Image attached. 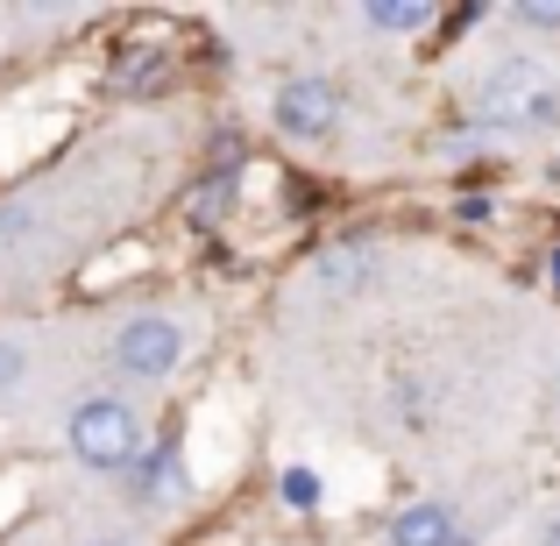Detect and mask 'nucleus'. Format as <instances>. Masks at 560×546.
<instances>
[{
  "instance_id": "1",
  "label": "nucleus",
  "mask_w": 560,
  "mask_h": 546,
  "mask_svg": "<svg viewBox=\"0 0 560 546\" xmlns=\"http://www.w3.org/2000/svg\"><path fill=\"white\" fill-rule=\"evenodd\" d=\"M71 454L100 476H128L142 462V419L121 405V397H85L71 411Z\"/></svg>"
},
{
  "instance_id": "2",
  "label": "nucleus",
  "mask_w": 560,
  "mask_h": 546,
  "mask_svg": "<svg viewBox=\"0 0 560 546\" xmlns=\"http://www.w3.org/2000/svg\"><path fill=\"white\" fill-rule=\"evenodd\" d=\"M482 121H497V128H547V121H560V85L539 65L511 57V65H497L490 79H482Z\"/></svg>"
},
{
  "instance_id": "3",
  "label": "nucleus",
  "mask_w": 560,
  "mask_h": 546,
  "mask_svg": "<svg viewBox=\"0 0 560 546\" xmlns=\"http://www.w3.org/2000/svg\"><path fill=\"white\" fill-rule=\"evenodd\" d=\"M185 327L178 320H164V313H142V320H128L121 334H114V362L128 369V376H171V369L185 362Z\"/></svg>"
},
{
  "instance_id": "4",
  "label": "nucleus",
  "mask_w": 560,
  "mask_h": 546,
  "mask_svg": "<svg viewBox=\"0 0 560 546\" xmlns=\"http://www.w3.org/2000/svg\"><path fill=\"white\" fill-rule=\"evenodd\" d=\"M334 121H341V93L327 79H284V93H277V128L284 136L319 142V136H334Z\"/></svg>"
},
{
  "instance_id": "5",
  "label": "nucleus",
  "mask_w": 560,
  "mask_h": 546,
  "mask_svg": "<svg viewBox=\"0 0 560 546\" xmlns=\"http://www.w3.org/2000/svg\"><path fill=\"white\" fill-rule=\"evenodd\" d=\"M128 476H136V497H142V504H178V497L191 490L178 448H142V462L128 468Z\"/></svg>"
},
{
  "instance_id": "6",
  "label": "nucleus",
  "mask_w": 560,
  "mask_h": 546,
  "mask_svg": "<svg viewBox=\"0 0 560 546\" xmlns=\"http://www.w3.org/2000/svg\"><path fill=\"white\" fill-rule=\"evenodd\" d=\"M462 533H454V511L447 504H433V497H425V504H405L390 519V546H454Z\"/></svg>"
},
{
  "instance_id": "7",
  "label": "nucleus",
  "mask_w": 560,
  "mask_h": 546,
  "mask_svg": "<svg viewBox=\"0 0 560 546\" xmlns=\"http://www.w3.org/2000/svg\"><path fill=\"white\" fill-rule=\"evenodd\" d=\"M164 71H171V57L156 50V43H136V50L114 57V85H121V93H156Z\"/></svg>"
},
{
  "instance_id": "8",
  "label": "nucleus",
  "mask_w": 560,
  "mask_h": 546,
  "mask_svg": "<svg viewBox=\"0 0 560 546\" xmlns=\"http://www.w3.org/2000/svg\"><path fill=\"white\" fill-rule=\"evenodd\" d=\"M362 22H370V28H390V36H419V28L433 22V0H370V8H362Z\"/></svg>"
},
{
  "instance_id": "9",
  "label": "nucleus",
  "mask_w": 560,
  "mask_h": 546,
  "mask_svg": "<svg viewBox=\"0 0 560 546\" xmlns=\"http://www.w3.org/2000/svg\"><path fill=\"white\" fill-rule=\"evenodd\" d=\"M228 199H234V171H213L206 185L185 191V220H191V228H213V213H220Z\"/></svg>"
},
{
  "instance_id": "10",
  "label": "nucleus",
  "mask_w": 560,
  "mask_h": 546,
  "mask_svg": "<svg viewBox=\"0 0 560 546\" xmlns=\"http://www.w3.org/2000/svg\"><path fill=\"white\" fill-rule=\"evenodd\" d=\"M284 504L291 511H313L319 504V476H313V468H291V476H284Z\"/></svg>"
},
{
  "instance_id": "11",
  "label": "nucleus",
  "mask_w": 560,
  "mask_h": 546,
  "mask_svg": "<svg viewBox=\"0 0 560 546\" xmlns=\"http://www.w3.org/2000/svg\"><path fill=\"white\" fill-rule=\"evenodd\" d=\"M518 22L525 28H560V0H518Z\"/></svg>"
},
{
  "instance_id": "12",
  "label": "nucleus",
  "mask_w": 560,
  "mask_h": 546,
  "mask_svg": "<svg viewBox=\"0 0 560 546\" xmlns=\"http://www.w3.org/2000/svg\"><path fill=\"white\" fill-rule=\"evenodd\" d=\"M22 348H14V341H0V391H14V383H22Z\"/></svg>"
},
{
  "instance_id": "13",
  "label": "nucleus",
  "mask_w": 560,
  "mask_h": 546,
  "mask_svg": "<svg viewBox=\"0 0 560 546\" xmlns=\"http://www.w3.org/2000/svg\"><path fill=\"white\" fill-rule=\"evenodd\" d=\"M355 270H362V256H327V277H334V284H355Z\"/></svg>"
},
{
  "instance_id": "14",
  "label": "nucleus",
  "mask_w": 560,
  "mask_h": 546,
  "mask_svg": "<svg viewBox=\"0 0 560 546\" xmlns=\"http://www.w3.org/2000/svg\"><path fill=\"white\" fill-rule=\"evenodd\" d=\"M547 270H553V284H560V248H553V256H547Z\"/></svg>"
},
{
  "instance_id": "15",
  "label": "nucleus",
  "mask_w": 560,
  "mask_h": 546,
  "mask_svg": "<svg viewBox=\"0 0 560 546\" xmlns=\"http://www.w3.org/2000/svg\"><path fill=\"white\" fill-rule=\"evenodd\" d=\"M100 546H121V539H100Z\"/></svg>"
},
{
  "instance_id": "16",
  "label": "nucleus",
  "mask_w": 560,
  "mask_h": 546,
  "mask_svg": "<svg viewBox=\"0 0 560 546\" xmlns=\"http://www.w3.org/2000/svg\"><path fill=\"white\" fill-rule=\"evenodd\" d=\"M454 546H468V539H454Z\"/></svg>"
}]
</instances>
